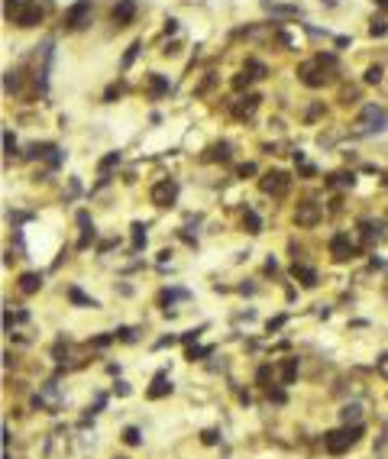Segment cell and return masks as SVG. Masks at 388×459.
<instances>
[{
	"mask_svg": "<svg viewBox=\"0 0 388 459\" xmlns=\"http://www.w3.org/2000/svg\"><path fill=\"white\" fill-rule=\"evenodd\" d=\"M333 68H336V58L320 52L317 58H310V62H304L301 68H298V78H301V84H307V87H324L327 81L333 78V75H330Z\"/></svg>",
	"mask_w": 388,
	"mask_h": 459,
	"instance_id": "obj_1",
	"label": "cell"
},
{
	"mask_svg": "<svg viewBox=\"0 0 388 459\" xmlns=\"http://www.w3.org/2000/svg\"><path fill=\"white\" fill-rule=\"evenodd\" d=\"M359 436H362V424H353V427H346V430H330V433H324V450L330 453V456H343Z\"/></svg>",
	"mask_w": 388,
	"mask_h": 459,
	"instance_id": "obj_2",
	"label": "cell"
},
{
	"mask_svg": "<svg viewBox=\"0 0 388 459\" xmlns=\"http://www.w3.org/2000/svg\"><path fill=\"white\" fill-rule=\"evenodd\" d=\"M288 185H291V178H288V171H265L262 175V181H259V188H262L265 194H272V197H281L288 191Z\"/></svg>",
	"mask_w": 388,
	"mask_h": 459,
	"instance_id": "obj_3",
	"label": "cell"
},
{
	"mask_svg": "<svg viewBox=\"0 0 388 459\" xmlns=\"http://www.w3.org/2000/svg\"><path fill=\"white\" fill-rule=\"evenodd\" d=\"M91 20V0H78V3H71L68 10H65V29H81V26Z\"/></svg>",
	"mask_w": 388,
	"mask_h": 459,
	"instance_id": "obj_4",
	"label": "cell"
},
{
	"mask_svg": "<svg viewBox=\"0 0 388 459\" xmlns=\"http://www.w3.org/2000/svg\"><path fill=\"white\" fill-rule=\"evenodd\" d=\"M175 201H178V181L165 178V181H159V185L152 188V204L155 207H171Z\"/></svg>",
	"mask_w": 388,
	"mask_h": 459,
	"instance_id": "obj_5",
	"label": "cell"
},
{
	"mask_svg": "<svg viewBox=\"0 0 388 459\" xmlns=\"http://www.w3.org/2000/svg\"><path fill=\"white\" fill-rule=\"evenodd\" d=\"M330 252H333L336 262H346V259H356L359 256V246L349 240L346 233H336L333 240H330Z\"/></svg>",
	"mask_w": 388,
	"mask_h": 459,
	"instance_id": "obj_6",
	"label": "cell"
},
{
	"mask_svg": "<svg viewBox=\"0 0 388 459\" xmlns=\"http://www.w3.org/2000/svg\"><path fill=\"white\" fill-rule=\"evenodd\" d=\"M317 220H320L317 204H301V207L295 210V223L298 226H317Z\"/></svg>",
	"mask_w": 388,
	"mask_h": 459,
	"instance_id": "obj_7",
	"label": "cell"
},
{
	"mask_svg": "<svg viewBox=\"0 0 388 459\" xmlns=\"http://www.w3.org/2000/svg\"><path fill=\"white\" fill-rule=\"evenodd\" d=\"M133 16H136V0H120L113 7V23L116 26H130Z\"/></svg>",
	"mask_w": 388,
	"mask_h": 459,
	"instance_id": "obj_8",
	"label": "cell"
},
{
	"mask_svg": "<svg viewBox=\"0 0 388 459\" xmlns=\"http://www.w3.org/2000/svg\"><path fill=\"white\" fill-rule=\"evenodd\" d=\"M362 123H372L369 130H375V133H382L388 126V113L382 107H365L362 110Z\"/></svg>",
	"mask_w": 388,
	"mask_h": 459,
	"instance_id": "obj_9",
	"label": "cell"
},
{
	"mask_svg": "<svg viewBox=\"0 0 388 459\" xmlns=\"http://www.w3.org/2000/svg\"><path fill=\"white\" fill-rule=\"evenodd\" d=\"M13 23H16V26H23V29H29V26L42 23V7H39L36 0H32V3H29V7H26V10H23V13H20V16H16Z\"/></svg>",
	"mask_w": 388,
	"mask_h": 459,
	"instance_id": "obj_10",
	"label": "cell"
},
{
	"mask_svg": "<svg viewBox=\"0 0 388 459\" xmlns=\"http://www.w3.org/2000/svg\"><path fill=\"white\" fill-rule=\"evenodd\" d=\"M78 223H81V240H78V249H87L94 243V236H97V230H94V223H91V217H87L84 210L78 214Z\"/></svg>",
	"mask_w": 388,
	"mask_h": 459,
	"instance_id": "obj_11",
	"label": "cell"
},
{
	"mask_svg": "<svg viewBox=\"0 0 388 459\" xmlns=\"http://www.w3.org/2000/svg\"><path fill=\"white\" fill-rule=\"evenodd\" d=\"M152 401H159V398H165V395H171V381H168V375L165 372H159L152 378V385H149V391H146Z\"/></svg>",
	"mask_w": 388,
	"mask_h": 459,
	"instance_id": "obj_12",
	"label": "cell"
},
{
	"mask_svg": "<svg viewBox=\"0 0 388 459\" xmlns=\"http://www.w3.org/2000/svg\"><path fill=\"white\" fill-rule=\"evenodd\" d=\"M256 107H259V97L256 94H246V97H240V104H233V117L246 120V117H252V110Z\"/></svg>",
	"mask_w": 388,
	"mask_h": 459,
	"instance_id": "obj_13",
	"label": "cell"
},
{
	"mask_svg": "<svg viewBox=\"0 0 388 459\" xmlns=\"http://www.w3.org/2000/svg\"><path fill=\"white\" fill-rule=\"evenodd\" d=\"M291 275H295V278L301 281L304 288H314V285H317V272H314L310 265H298V262H295V269H291Z\"/></svg>",
	"mask_w": 388,
	"mask_h": 459,
	"instance_id": "obj_14",
	"label": "cell"
},
{
	"mask_svg": "<svg viewBox=\"0 0 388 459\" xmlns=\"http://www.w3.org/2000/svg\"><path fill=\"white\" fill-rule=\"evenodd\" d=\"M39 288H42V275H39V272L20 275V291H23V295H36Z\"/></svg>",
	"mask_w": 388,
	"mask_h": 459,
	"instance_id": "obj_15",
	"label": "cell"
},
{
	"mask_svg": "<svg viewBox=\"0 0 388 459\" xmlns=\"http://www.w3.org/2000/svg\"><path fill=\"white\" fill-rule=\"evenodd\" d=\"M3 91H7V94H20V91H23V71H20V68L7 71V78H3Z\"/></svg>",
	"mask_w": 388,
	"mask_h": 459,
	"instance_id": "obj_16",
	"label": "cell"
},
{
	"mask_svg": "<svg viewBox=\"0 0 388 459\" xmlns=\"http://www.w3.org/2000/svg\"><path fill=\"white\" fill-rule=\"evenodd\" d=\"M243 226H246V233H262V217L256 210H246L243 214Z\"/></svg>",
	"mask_w": 388,
	"mask_h": 459,
	"instance_id": "obj_17",
	"label": "cell"
},
{
	"mask_svg": "<svg viewBox=\"0 0 388 459\" xmlns=\"http://www.w3.org/2000/svg\"><path fill=\"white\" fill-rule=\"evenodd\" d=\"M298 375V359H285L281 362V385H291Z\"/></svg>",
	"mask_w": 388,
	"mask_h": 459,
	"instance_id": "obj_18",
	"label": "cell"
},
{
	"mask_svg": "<svg viewBox=\"0 0 388 459\" xmlns=\"http://www.w3.org/2000/svg\"><path fill=\"white\" fill-rule=\"evenodd\" d=\"M149 87H152V97H162V94H168V81H165L162 75H149Z\"/></svg>",
	"mask_w": 388,
	"mask_h": 459,
	"instance_id": "obj_19",
	"label": "cell"
},
{
	"mask_svg": "<svg viewBox=\"0 0 388 459\" xmlns=\"http://www.w3.org/2000/svg\"><path fill=\"white\" fill-rule=\"evenodd\" d=\"M49 152H55L52 142H32L29 146V159H49Z\"/></svg>",
	"mask_w": 388,
	"mask_h": 459,
	"instance_id": "obj_20",
	"label": "cell"
},
{
	"mask_svg": "<svg viewBox=\"0 0 388 459\" xmlns=\"http://www.w3.org/2000/svg\"><path fill=\"white\" fill-rule=\"evenodd\" d=\"M327 185H330V188H333V185L353 188V185H356V175H353V171H340V175H330V181H327Z\"/></svg>",
	"mask_w": 388,
	"mask_h": 459,
	"instance_id": "obj_21",
	"label": "cell"
},
{
	"mask_svg": "<svg viewBox=\"0 0 388 459\" xmlns=\"http://www.w3.org/2000/svg\"><path fill=\"white\" fill-rule=\"evenodd\" d=\"M68 297H71L75 304H81V307H97V301H94V297H87L81 288H71V291H68Z\"/></svg>",
	"mask_w": 388,
	"mask_h": 459,
	"instance_id": "obj_22",
	"label": "cell"
},
{
	"mask_svg": "<svg viewBox=\"0 0 388 459\" xmlns=\"http://www.w3.org/2000/svg\"><path fill=\"white\" fill-rule=\"evenodd\" d=\"M29 3H32V0H7V16H10V20H16V16L23 13Z\"/></svg>",
	"mask_w": 388,
	"mask_h": 459,
	"instance_id": "obj_23",
	"label": "cell"
},
{
	"mask_svg": "<svg viewBox=\"0 0 388 459\" xmlns=\"http://www.w3.org/2000/svg\"><path fill=\"white\" fill-rule=\"evenodd\" d=\"M142 246H146V230L142 223H133V252H139Z\"/></svg>",
	"mask_w": 388,
	"mask_h": 459,
	"instance_id": "obj_24",
	"label": "cell"
},
{
	"mask_svg": "<svg viewBox=\"0 0 388 459\" xmlns=\"http://www.w3.org/2000/svg\"><path fill=\"white\" fill-rule=\"evenodd\" d=\"M340 417H343V424H346V427H349V424H359V405H346V407L340 411Z\"/></svg>",
	"mask_w": 388,
	"mask_h": 459,
	"instance_id": "obj_25",
	"label": "cell"
},
{
	"mask_svg": "<svg viewBox=\"0 0 388 459\" xmlns=\"http://www.w3.org/2000/svg\"><path fill=\"white\" fill-rule=\"evenodd\" d=\"M116 162H120V152H110V156H104V159H101V165H97V171H101V175H107V171L113 168Z\"/></svg>",
	"mask_w": 388,
	"mask_h": 459,
	"instance_id": "obj_26",
	"label": "cell"
},
{
	"mask_svg": "<svg viewBox=\"0 0 388 459\" xmlns=\"http://www.w3.org/2000/svg\"><path fill=\"white\" fill-rule=\"evenodd\" d=\"M123 440H126L130 446H139V443H142V433H139V427H126V430H123Z\"/></svg>",
	"mask_w": 388,
	"mask_h": 459,
	"instance_id": "obj_27",
	"label": "cell"
},
{
	"mask_svg": "<svg viewBox=\"0 0 388 459\" xmlns=\"http://www.w3.org/2000/svg\"><path fill=\"white\" fill-rule=\"evenodd\" d=\"M369 32H372V36H385V32H388V20H385V16H375L372 26H369Z\"/></svg>",
	"mask_w": 388,
	"mask_h": 459,
	"instance_id": "obj_28",
	"label": "cell"
},
{
	"mask_svg": "<svg viewBox=\"0 0 388 459\" xmlns=\"http://www.w3.org/2000/svg\"><path fill=\"white\" fill-rule=\"evenodd\" d=\"M210 159H220V162H226V159H230V146H226V142H217V146L210 149Z\"/></svg>",
	"mask_w": 388,
	"mask_h": 459,
	"instance_id": "obj_29",
	"label": "cell"
},
{
	"mask_svg": "<svg viewBox=\"0 0 388 459\" xmlns=\"http://www.w3.org/2000/svg\"><path fill=\"white\" fill-rule=\"evenodd\" d=\"M139 49H142V42H133V46L126 49V55H123V68H130V65L136 62V55H139Z\"/></svg>",
	"mask_w": 388,
	"mask_h": 459,
	"instance_id": "obj_30",
	"label": "cell"
},
{
	"mask_svg": "<svg viewBox=\"0 0 388 459\" xmlns=\"http://www.w3.org/2000/svg\"><path fill=\"white\" fill-rule=\"evenodd\" d=\"M246 71H252V78H265V65L256 62V58H249L246 62Z\"/></svg>",
	"mask_w": 388,
	"mask_h": 459,
	"instance_id": "obj_31",
	"label": "cell"
},
{
	"mask_svg": "<svg viewBox=\"0 0 388 459\" xmlns=\"http://www.w3.org/2000/svg\"><path fill=\"white\" fill-rule=\"evenodd\" d=\"M249 81H252V75H249V71H240V75L233 78V87H236V91H243V87H249Z\"/></svg>",
	"mask_w": 388,
	"mask_h": 459,
	"instance_id": "obj_32",
	"label": "cell"
},
{
	"mask_svg": "<svg viewBox=\"0 0 388 459\" xmlns=\"http://www.w3.org/2000/svg\"><path fill=\"white\" fill-rule=\"evenodd\" d=\"M204 356H210V346H191V350H188V359H204Z\"/></svg>",
	"mask_w": 388,
	"mask_h": 459,
	"instance_id": "obj_33",
	"label": "cell"
},
{
	"mask_svg": "<svg viewBox=\"0 0 388 459\" xmlns=\"http://www.w3.org/2000/svg\"><path fill=\"white\" fill-rule=\"evenodd\" d=\"M178 297H188V291H181V288L165 291V295H162V304H171V301H178Z\"/></svg>",
	"mask_w": 388,
	"mask_h": 459,
	"instance_id": "obj_34",
	"label": "cell"
},
{
	"mask_svg": "<svg viewBox=\"0 0 388 459\" xmlns=\"http://www.w3.org/2000/svg\"><path fill=\"white\" fill-rule=\"evenodd\" d=\"M379 81H382V68H379V65H372V68L365 71V84H379Z\"/></svg>",
	"mask_w": 388,
	"mask_h": 459,
	"instance_id": "obj_35",
	"label": "cell"
},
{
	"mask_svg": "<svg viewBox=\"0 0 388 459\" xmlns=\"http://www.w3.org/2000/svg\"><path fill=\"white\" fill-rule=\"evenodd\" d=\"M3 149H7V156H13V152H16V139H13V133H10V130H3Z\"/></svg>",
	"mask_w": 388,
	"mask_h": 459,
	"instance_id": "obj_36",
	"label": "cell"
},
{
	"mask_svg": "<svg viewBox=\"0 0 388 459\" xmlns=\"http://www.w3.org/2000/svg\"><path fill=\"white\" fill-rule=\"evenodd\" d=\"M236 175H240V178H249V175H256V165H252V162H243L240 168H236Z\"/></svg>",
	"mask_w": 388,
	"mask_h": 459,
	"instance_id": "obj_37",
	"label": "cell"
},
{
	"mask_svg": "<svg viewBox=\"0 0 388 459\" xmlns=\"http://www.w3.org/2000/svg\"><path fill=\"white\" fill-rule=\"evenodd\" d=\"M269 378H272V366H262L259 369V385H269Z\"/></svg>",
	"mask_w": 388,
	"mask_h": 459,
	"instance_id": "obj_38",
	"label": "cell"
},
{
	"mask_svg": "<svg viewBox=\"0 0 388 459\" xmlns=\"http://www.w3.org/2000/svg\"><path fill=\"white\" fill-rule=\"evenodd\" d=\"M62 165V149H55L52 156H49V168H58Z\"/></svg>",
	"mask_w": 388,
	"mask_h": 459,
	"instance_id": "obj_39",
	"label": "cell"
},
{
	"mask_svg": "<svg viewBox=\"0 0 388 459\" xmlns=\"http://www.w3.org/2000/svg\"><path fill=\"white\" fill-rule=\"evenodd\" d=\"M269 401H275V405H285V391H281V388L269 391Z\"/></svg>",
	"mask_w": 388,
	"mask_h": 459,
	"instance_id": "obj_40",
	"label": "cell"
},
{
	"mask_svg": "<svg viewBox=\"0 0 388 459\" xmlns=\"http://www.w3.org/2000/svg\"><path fill=\"white\" fill-rule=\"evenodd\" d=\"M201 336V330H188V333H181V343H194Z\"/></svg>",
	"mask_w": 388,
	"mask_h": 459,
	"instance_id": "obj_41",
	"label": "cell"
},
{
	"mask_svg": "<svg viewBox=\"0 0 388 459\" xmlns=\"http://www.w3.org/2000/svg\"><path fill=\"white\" fill-rule=\"evenodd\" d=\"M52 356L58 359V362H62V356H68V346H62V343H58V346H55V350H52Z\"/></svg>",
	"mask_w": 388,
	"mask_h": 459,
	"instance_id": "obj_42",
	"label": "cell"
},
{
	"mask_svg": "<svg viewBox=\"0 0 388 459\" xmlns=\"http://www.w3.org/2000/svg\"><path fill=\"white\" fill-rule=\"evenodd\" d=\"M204 443H217V430H204Z\"/></svg>",
	"mask_w": 388,
	"mask_h": 459,
	"instance_id": "obj_43",
	"label": "cell"
},
{
	"mask_svg": "<svg viewBox=\"0 0 388 459\" xmlns=\"http://www.w3.org/2000/svg\"><path fill=\"white\" fill-rule=\"evenodd\" d=\"M120 340H123V343H133L136 336H133V330H130V327H123V330H120Z\"/></svg>",
	"mask_w": 388,
	"mask_h": 459,
	"instance_id": "obj_44",
	"label": "cell"
},
{
	"mask_svg": "<svg viewBox=\"0 0 388 459\" xmlns=\"http://www.w3.org/2000/svg\"><path fill=\"white\" fill-rule=\"evenodd\" d=\"M171 32H178V20H168V23H165V36H171Z\"/></svg>",
	"mask_w": 388,
	"mask_h": 459,
	"instance_id": "obj_45",
	"label": "cell"
},
{
	"mask_svg": "<svg viewBox=\"0 0 388 459\" xmlns=\"http://www.w3.org/2000/svg\"><path fill=\"white\" fill-rule=\"evenodd\" d=\"M278 327H285V317H275V320H269V333H272V330H278Z\"/></svg>",
	"mask_w": 388,
	"mask_h": 459,
	"instance_id": "obj_46",
	"label": "cell"
},
{
	"mask_svg": "<svg viewBox=\"0 0 388 459\" xmlns=\"http://www.w3.org/2000/svg\"><path fill=\"white\" fill-rule=\"evenodd\" d=\"M116 94H120V87H116V84H113V87H107V94H104V101H113Z\"/></svg>",
	"mask_w": 388,
	"mask_h": 459,
	"instance_id": "obj_47",
	"label": "cell"
},
{
	"mask_svg": "<svg viewBox=\"0 0 388 459\" xmlns=\"http://www.w3.org/2000/svg\"><path fill=\"white\" fill-rule=\"evenodd\" d=\"M116 395H130V385H126V381H116Z\"/></svg>",
	"mask_w": 388,
	"mask_h": 459,
	"instance_id": "obj_48",
	"label": "cell"
},
{
	"mask_svg": "<svg viewBox=\"0 0 388 459\" xmlns=\"http://www.w3.org/2000/svg\"><path fill=\"white\" fill-rule=\"evenodd\" d=\"M314 171H317L314 165H304V168H301V175H304V178H314Z\"/></svg>",
	"mask_w": 388,
	"mask_h": 459,
	"instance_id": "obj_49",
	"label": "cell"
},
{
	"mask_svg": "<svg viewBox=\"0 0 388 459\" xmlns=\"http://www.w3.org/2000/svg\"><path fill=\"white\" fill-rule=\"evenodd\" d=\"M171 343H175V336H162V340L155 343V346H159V350H162V346H171Z\"/></svg>",
	"mask_w": 388,
	"mask_h": 459,
	"instance_id": "obj_50",
	"label": "cell"
},
{
	"mask_svg": "<svg viewBox=\"0 0 388 459\" xmlns=\"http://www.w3.org/2000/svg\"><path fill=\"white\" fill-rule=\"evenodd\" d=\"M375 3H379V7H385V10H388V0H375Z\"/></svg>",
	"mask_w": 388,
	"mask_h": 459,
	"instance_id": "obj_51",
	"label": "cell"
},
{
	"mask_svg": "<svg viewBox=\"0 0 388 459\" xmlns=\"http://www.w3.org/2000/svg\"><path fill=\"white\" fill-rule=\"evenodd\" d=\"M385 181H388V178H385Z\"/></svg>",
	"mask_w": 388,
	"mask_h": 459,
	"instance_id": "obj_52",
	"label": "cell"
}]
</instances>
